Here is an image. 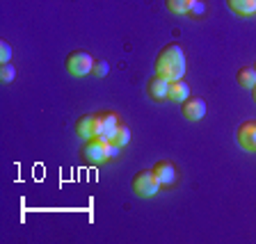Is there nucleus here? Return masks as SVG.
<instances>
[{
  "label": "nucleus",
  "instance_id": "1",
  "mask_svg": "<svg viewBox=\"0 0 256 244\" xmlns=\"http://www.w3.org/2000/svg\"><path fill=\"white\" fill-rule=\"evenodd\" d=\"M156 75L170 80H183L186 75V53L178 43H167L158 55H156V64H154Z\"/></svg>",
  "mask_w": 256,
  "mask_h": 244
},
{
  "label": "nucleus",
  "instance_id": "2",
  "mask_svg": "<svg viewBox=\"0 0 256 244\" xmlns=\"http://www.w3.org/2000/svg\"><path fill=\"white\" fill-rule=\"evenodd\" d=\"M130 187H133V192L138 194L140 199H151L158 194V190L162 185H160V181L156 178L154 169H142L135 174L133 183H130Z\"/></svg>",
  "mask_w": 256,
  "mask_h": 244
},
{
  "label": "nucleus",
  "instance_id": "3",
  "mask_svg": "<svg viewBox=\"0 0 256 244\" xmlns=\"http://www.w3.org/2000/svg\"><path fill=\"white\" fill-rule=\"evenodd\" d=\"M94 69V57L87 50H71L66 55V71L76 78H85Z\"/></svg>",
  "mask_w": 256,
  "mask_h": 244
},
{
  "label": "nucleus",
  "instance_id": "4",
  "mask_svg": "<svg viewBox=\"0 0 256 244\" xmlns=\"http://www.w3.org/2000/svg\"><path fill=\"white\" fill-rule=\"evenodd\" d=\"M236 142L242 151L256 153V121H245L236 128Z\"/></svg>",
  "mask_w": 256,
  "mask_h": 244
},
{
  "label": "nucleus",
  "instance_id": "5",
  "mask_svg": "<svg viewBox=\"0 0 256 244\" xmlns=\"http://www.w3.org/2000/svg\"><path fill=\"white\" fill-rule=\"evenodd\" d=\"M119 126L122 123H119V117L114 112H98V133H96V137L103 139V142H112Z\"/></svg>",
  "mask_w": 256,
  "mask_h": 244
},
{
  "label": "nucleus",
  "instance_id": "6",
  "mask_svg": "<svg viewBox=\"0 0 256 244\" xmlns=\"http://www.w3.org/2000/svg\"><path fill=\"white\" fill-rule=\"evenodd\" d=\"M80 155H82V160H85L87 165H101V162L108 160L106 158V142L98 137L87 139L82 151H80Z\"/></svg>",
  "mask_w": 256,
  "mask_h": 244
},
{
  "label": "nucleus",
  "instance_id": "7",
  "mask_svg": "<svg viewBox=\"0 0 256 244\" xmlns=\"http://www.w3.org/2000/svg\"><path fill=\"white\" fill-rule=\"evenodd\" d=\"M98 133V114H82V117L76 121V135L80 139H94Z\"/></svg>",
  "mask_w": 256,
  "mask_h": 244
},
{
  "label": "nucleus",
  "instance_id": "8",
  "mask_svg": "<svg viewBox=\"0 0 256 244\" xmlns=\"http://www.w3.org/2000/svg\"><path fill=\"white\" fill-rule=\"evenodd\" d=\"M146 96L156 103L167 101V98H170V80L160 78V75H154V78L146 82Z\"/></svg>",
  "mask_w": 256,
  "mask_h": 244
},
{
  "label": "nucleus",
  "instance_id": "9",
  "mask_svg": "<svg viewBox=\"0 0 256 244\" xmlns=\"http://www.w3.org/2000/svg\"><path fill=\"white\" fill-rule=\"evenodd\" d=\"M151 169H154L156 178L160 181L162 187H172L176 183V169H174V165H172L170 160H160V162H156Z\"/></svg>",
  "mask_w": 256,
  "mask_h": 244
},
{
  "label": "nucleus",
  "instance_id": "10",
  "mask_svg": "<svg viewBox=\"0 0 256 244\" xmlns=\"http://www.w3.org/2000/svg\"><path fill=\"white\" fill-rule=\"evenodd\" d=\"M181 114L188 121H199V119H204L206 117V103H204V98H188V101H183Z\"/></svg>",
  "mask_w": 256,
  "mask_h": 244
},
{
  "label": "nucleus",
  "instance_id": "11",
  "mask_svg": "<svg viewBox=\"0 0 256 244\" xmlns=\"http://www.w3.org/2000/svg\"><path fill=\"white\" fill-rule=\"evenodd\" d=\"M190 98V85L186 80H174L170 82V101H176V103H183Z\"/></svg>",
  "mask_w": 256,
  "mask_h": 244
},
{
  "label": "nucleus",
  "instance_id": "12",
  "mask_svg": "<svg viewBox=\"0 0 256 244\" xmlns=\"http://www.w3.org/2000/svg\"><path fill=\"white\" fill-rule=\"evenodd\" d=\"M226 5L238 16H254L256 14V0H226Z\"/></svg>",
  "mask_w": 256,
  "mask_h": 244
},
{
  "label": "nucleus",
  "instance_id": "13",
  "mask_svg": "<svg viewBox=\"0 0 256 244\" xmlns=\"http://www.w3.org/2000/svg\"><path fill=\"white\" fill-rule=\"evenodd\" d=\"M194 5V0H165V7L172 11V14L178 16H188L190 7Z\"/></svg>",
  "mask_w": 256,
  "mask_h": 244
},
{
  "label": "nucleus",
  "instance_id": "14",
  "mask_svg": "<svg viewBox=\"0 0 256 244\" xmlns=\"http://www.w3.org/2000/svg\"><path fill=\"white\" fill-rule=\"evenodd\" d=\"M236 80H238L240 87H245V89H252V87L256 85V69H250V66L240 69L238 73H236Z\"/></svg>",
  "mask_w": 256,
  "mask_h": 244
},
{
  "label": "nucleus",
  "instance_id": "15",
  "mask_svg": "<svg viewBox=\"0 0 256 244\" xmlns=\"http://www.w3.org/2000/svg\"><path fill=\"white\" fill-rule=\"evenodd\" d=\"M114 144H119V146H126L128 142H130V130H128L126 126H119L117 128V135H114V139H112Z\"/></svg>",
  "mask_w": 256,
  "mask_h": 244
},
{
  "label": "nucleus",
  "instance_id": "16",
  "mask_svg": "<svg viewBox=\"0 0 256 244\" xmlns=\"http://www.w3.org/2000/svg\"><path fill=\"white\" fill-rule=\"evenodd\" d=\"M14 75H16V69L12 66L10 62L0 64V80H2V82H12V80H14Z\"/></svg>",
  "mask_w": 256,
  "mask_h": 244
},
{
  "label": "nucleus",
  "instance_id": "17",
  "mask_svg": "<svg viewBox=\"0 0 256 244\" xmlns=\"http://www.w3.org/2000/svg\"><path fill=\"white\" fill-rule=\"evenodd\" d=\"M94 75L96 78H106L108 75V71H110V64L106 62V59H94Z\"/></svg>",
  "mask_w": 256,
  "mask_h": 244
},
{
  "label": "nucleus",
  "instance_id": "18",
  "mask_svg": "<svg viewBox=\"0 0 256 244\" xmlns=\"http://www.w3.org/2000/svg\"><path fill=\"white\" fill-rule=\"evenodd\" d=\"M204 14H206V5H204V0H194V5L190 7L188 16H192V18H202Z\"/></svg>",
  "mask_w": 256,
  "mask_h": 244
},
{
  "label": "nucleus",
  "instance_id": "19",
  "mask_svg": "<svg viewBox=\"0 0 256 244\" xmlns=\"http://www.w3.org/2000/svg\"><path fill=\"white\" fill-rule=\"evenodd\" d=\"M10 59H12V46L2 39V41H0V64H7Z\"/></svg>",
  "mask_w": 256,
  "mask_h": 244
},
{
  "label": "nucleus",
  "instance_id": "20",
  "mask_svg": "<svg viewBox=\"0 0 256 244\" xmlns=\"http://www.w3.org/2000/svg\"><path fill=\"white\" fill-rule=\"evenodd\" d=\"M119 151H122V146H119V144L106 142V158H108V160H110V158H117Z\"/></svg>",
  "mask_w": 256,
  "mask_h": 244
},
{
  "label": "nucleus",
  "instance_id": "21",
  "mask_svg": "<svg viewBox=\"0 0 256 244\" xmlns=\"http://www.w3.org/2000/svg\"><path fill=\"white\" fill-rule=\"evenodd\" d=\"M252 98H254V103H256V85L252 87Z\"/></svg>",
  "mask_w": 256,
  "mask_h": 244
},
{
  "label": "nucleus",
  "instance_id": "22",
  "mask_svg": "<svg viewBox=\"0 0 256 244\" xmlns=\"http://www.w3.org/2000/svg\"><path fill=\"white\" fill-rule=\"evenodd\" d=\"M254 69H256V64H254Z\"/></svg>",
  "mask_w": 256,
  "mask_h": 244
}]
</instances>
